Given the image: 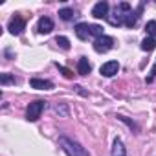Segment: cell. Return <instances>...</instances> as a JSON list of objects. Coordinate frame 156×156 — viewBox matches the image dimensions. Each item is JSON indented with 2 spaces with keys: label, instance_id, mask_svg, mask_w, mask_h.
<instances>
[{
  "label": "cell",
  "instance_id": "6da1fadb",
  "mask_svg": "<svg viewBox=\"0 0 156 156\" xmlns=\"http://www.w3.org/2000/svg\"><path fill=\"white\" fill-rule=\"evenodd\" d=\"M59 145L62 147V151H64L68 156H90L85 147H81L77 141H73V140H70V138H66V136H61V138H59Z\"/></svg>",
  "mask_w": 156,
  "mask_h": 156
},
{
  "label": "cell",
  "instance_id": "7a4b0ae2",
  "mask_svg": "<svg viewBox=\"0 0 156 156\" xmlns=\"http://www.w3.org/2000/svg\"><path fill=\"white\" fill-rule=\"evenodd\" d=\"M44 107H46V101H41V99H37V101L30 103V105H28V108H26V118H28L30 121H37V119L41 118V114H42Z\"/></svg>",
  "mask_w": 156,
  "mask_h": 156
},
{
  "label": "cell",
  "instance_id": "3957f363",
  "mask_svg": "<svg viewBox=\"0 0 156 156\" xmlns=\"http://www.w3.org/2000/svg\"><path fill=\"white\" fill-rule=\"evenodd\" d=\"M112 46H114V39L107 37V35H103V37H99V39L94 41V50L98 53H107L108 50H112Z\"/></svg>",
  "mask_w": 156,
  "mask_h": 156
},
{
  "label": "cell",
  "instance_id": "277c9868",
  "mask_svg": "<svg viewBox=\"0 0 156 156\" xmlns=\"http://www.w3.org/2000/svg\"><path fill=\"white\" fill-rule=\"evenodd\" d=\"M24 28H26V20L22 17H13L9 20V26H8V30H9L11 35H20L24 31Z\"/></svg>",
  "mask_w": 156,
  "mask_h": 156
},
{
  "label": "cell",
  "instance_id": "5b68a950",
  "mask_svg": "<svg viewBox=\"0 0 156 156\" xmlns=\"http://www.w3.org/2000/svg\"><path fill=\"white\" fill-rule=\"evenodd\" d=\"M108 9H110L108 2L101 0V2H98V4L92 8V17H94V19H105V17H108Z\"/></svg>",
  "mask_w": 156,
  "mask_h": 156
},
{
  "label": "cell",
  "instance_id": "8992f818",
  "mask_svg": "<svg viewBox=\"0 0 156 156\" xmlns=\"http://www.w3.org/2000/svg\"><path fill=\"white\" fill-rule=\"evenodd\" d=\"M118 70H119V62H118V61H108V62H105V64L99 68L101 75H105V77H112V75H116Z\"/></svg>",
  "mask_w": 156,
  "mask_h": 156
},
{
  "label": "cell",
  "instance_id": "52a82bcc",
  "mask_svg": "<svg viewBox=\"0 0 156 156\" xmlns=\"http://www.w3.org/2000/svg\"><path fill=\"white\" fill-rule=\"evenodd\" d=\"M31 88H37V90H51L53 88V83L51 81H46V79H39V77H33L30 81Z\"/></svg>",
  "mask_w": 156,
  "mask_h": 156
},
{
  "label": "cell",
  "instance_id": "ba28073f",
  "mask_svg": "<svg viewBox=\"0 0 156 156\" xmlns=\"http://www.w3.org/2000/svg\"><path fill=\"white\" fill-rule=\"evenodd\" d=\"M75 35H77V39H79V41H87L88 35H90V24H85V22L77 24L75 26Z\"/></svg>",
  "mask_w": 156,
  "mask_h": 156
},
{
  "label": "cell",
  "instance_id": "9c48e42d",
  "mask_svg": "<svg viewBox=\"0 0 156 156\" xmlns=\"http://www.w3.org/2000/svg\"><path fill=\"white\" fill-rule=\"evenodd\" d=\"M141 9H143V4H141V6L138 8V11H129V13L125 15V22H123V24H125L127 28H132V26H134V24L138 22V17H140Z\"/></svg>",
  "mask_w": 156,
  "mask_h": 156
},
{
  "label": "cell",
  "instance_id": "30bf717a",
  "mask_svg": "<svg viewBox=\"0 0 156 156\" xmlns=\"http://www.w3.org/2000/svg\"><path fill=\"white\" fill-rule=\"evenodd\" d=\"M77 72H79V75H88L92 72V64L88 62L87 57H81L77 61Z\"/></svg>",
  "mask_w": 156,
  "mask_h": 156
},
{
  "label": "cell",
  "instance_id": "8fae6325",
  "mask_svg": "<svg viewBox=\"0 0 156 156\" xmlns=\"http://www.w3.org/2000/svg\"><path fill=\"white\" fill-rule=\"evenodd\" d=\"M37 28H39V33H50L53 30V20L50 17H42L39 20V26Z\"/></svg>",
  "mask_w": 156,
  "mask_h": 156
},
{
  "label": "cell",
  "instance_id": "7c38bea8",
  "mask_svg": "<svg viewBox=\"0 0 156 156\" xmlns=\"http://www.w3.org/2000/svg\"><path fill=\"white\" fill-rule=\"evenodd\" d=\"M112 156H127V149L123 145V141L119 138L114 140V145H112Z\"/></svg>",
  "mask_w": 156,
  "mask_h": 156
},
{
  "label": "cell",
  "instance_id": "4fadbf2b",
  "mask_svg": "<svg viewBox=\"0 0 156 156\" xmlns=\"http://www.w3.org/2000/svg\"><path fill=\"white\" fill-rule=\"evenodd\" d=\"M53 112L59 114L61 118H68L70 116V110H68V105L66 103H55L53 105Z\"/></svg>",
  "mask_w": 156,
  "mask_h": 156
},
{
  "label": "cell",
  "instance_id": "5bb4252c",
  "mask_svg": "<svg viewBox=\"0 0 156 156\" xmlns=\"http://www.w3.org/2000/svg\"><path fill=\"white\" fill-rule=\"evenodd\" d=\"M156 48V41L152 39V37H145L143 41H141V50L143 51H152Z\"/></svg>",
  "mask_w": 156,
  "mask_h": 156
},
{
  "label": "cell",
  "instance_id": "9a60e30c",
  "mask_svg": "<svg viewBox=\"0 0 156 156\" xmlns=\"http://www.w3.org/2000/svg\"><path fill=\"white\" fill-rule=\"evenodd\" d=\"M145 31H147V35L149 37H156V20H149L147 22V26H145Z\"/></svg>",
  "mask_w": 156,
  "mask_h": 156
},
{
  "label": "cell",
  "instance_id": "2e32d148",
  "mask_svg": "<svg viewBox=\"0 0 156 156\" xmlns=\"http://www.w3.org/2000/svg\"><path fill=\"white\" fill-rule=\"evenodd\" d=\"M59 17H61L62 20H70V19L73 17V9H70V8H62V9H59Z\"/></svg>",
  "mask_w": 156,
  "mask_h": 156
},
{
  "label": "cell",
  "instance_id": "e0dca14e",
  "mask_svg": "<svg viewBox=\"0 0 156 156\" xmlns=\"http://www.w3.org/2000/svg\"><path fill=\"white\" fill-rule=\"evenodd\" d=\"M90 35H94L96 39L103 37V28L99 24H90Z\"/></svg>",
  "mask_w": 156,
  "mask_h": 156
},
{
  "label": "cell",
  "instance_id": "ac0fdd59",
  "mask_svg": "<svg viewBox=\"0 0 156 156\" xmlns=\"http://www.w3.org/2000/svg\"><path fill=\"white\" fill-rule=\"evenodd\" d=\"M55 42L59 44V48H61V50H70V41H68L66 37H62V35H61V37H57V39H55Z\"/></svg>",
  "mask_w": 156,
  "mask_h": 156
},
{
  "label": "cell",
  "instance_id": "d6986e66",
  "mask_svg": "<svg viewBox=\"0 0 156 156\" xmlns=\"http://www.w3.org/2000/svg\"><path fill=\"white\" fill-rule=\"evenodd\" d=\"M55 66L59 68V72H61V73H62V75L66 77V79H72V77H73V73H72V70H68V68H64V66H62V64H59V62H57Z\"/></svg>",
  "mask_w": 156,
  "mask_h": 156
},
{
  "label": "cell",
  "instance_id": "ffe728a7",
  "mask_svg": "<svg viewBox=\"0 0 156 156\" xmlns=\"http://www.w3.org/2000/svg\"><path fill=\"white\" fill-rule=\"evenodd\" d=\"M0 83H2V85L15 83V77H13V75H9V73H2V75H0Z\"/></svg>",
  "mask_w": 156,
  "mask_h": 156
},
{
  "label": "cell",
  "instance_id": "44dd1931",
  "mask_svg": "<svg viewBox=\"0 0 156 156\" xmlns=\"http://www.w3.org/2000/svg\"><path fill=\"white\" fill-rule=\"evenodd\" d=\"M152 75H156V66H154V68H152Z\"/></svg>",
  "mask_w": 156,
  "mask_h": 156
}]
</instances>
